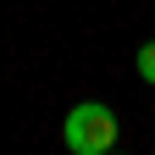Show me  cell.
<instances>
[{"mask_svg":"<svg viewBox=\"0 0 155 155\" xmlns=\"http://www.w3.org/2000/svg\"><path fill=\"white\" fill-rule=\"evenodd\" d=\"M116 139H122V116H116L105 100H78L61 122V144L72 155H111Z\"/></svg>","mask_w":155,"mask_h":155,"instance_id":"cell-1","label":"cell"},{"mask_svg":"<svg viewBox=\"0 0 155 155\" xmlns=\"http://www.w3.org/2000/svg\"><path fill=\"white\" fill-rule=\"evenodd\" d=\"M133 72H139L144 83L155 89V39H144V45H139V55H133Z\"/></svg>","mask_w":155,"mask_h":155,"instance_id":"cell-2","label":"cell"}]
</instances>
